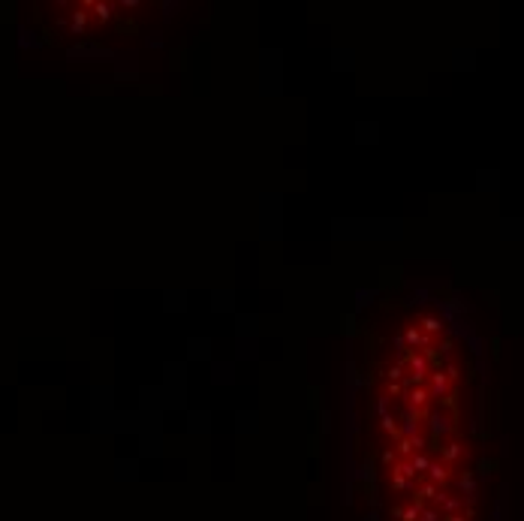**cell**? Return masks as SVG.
Wrapping results in <instances>:
<instances>
[{
	"mask_svg": "<svg viewBox=\"0 0 524 521\" xmlns=\"http://www.w3.org/2000/svg\"><path fill=\"white\" fill-rule=\"evenodd\" d=\"M425 425H428V434H431V443L437 446L440 437H446V434L455 431V419H452V413H446V410L431 407L428 416H425Z\"/></svg>",
	"mask_w": 524,
	"mask_h": 521,
	"instance_id": "1",
	"label": "cell"
},
{
	"mask_svg": "<svg viewBox=\"0 0 524 521\" xmlns=\"http://www.w3.org/2000/svg\"><path fill=\"white\" fill-rule=\"evenodd\" d=\"M479 476H491V461H479Z\"/></svg>",
	"mask_w": 524,
	"mask_h": 521,
	"instance_id": "20",
	"label": "cell"
},
{
	"mask_svg": "<svg viewBox=\"0 0 524 521\" xmlns=\"http://www.w3.org/2000/svg\"><path fill=\"white\" fill-rule=\"evenodd\" d=\"M88 30V12H85V6H79L75 12H72V24H69V33H85Z\"/></svg>",
	"mask_w": 524,
	"mask_h": 521,
	"instance_id": "9",
	"label": "cell"
},
{
	"mask_svg": "<svg viewBox=\"0 0 524 521\" xmlns=\"http://www.w3.org/2000/svg\"><path fill=\"white\" fill-rule=\"evenodd\" d=\"M367 521H380V515H377V512H371V515H367Z\"/></svg>",
	"mask_w": 524,
	"mask_h": 521,
	"instance_id": "24",
	"label": "cell"
},
{
	"mask_svg": "<svg viewBox=\"0 0 524 521\" xmlns=\"http://www.w3.org/2000/svg\"><path fill=\"white\" fill-rule=\"evenodd\" d=\"M425 392H428L431 401H440V398H446V395L452 392V380L443 374V368H440V371H431V374L425 377Z\"/></svg>",
	"mask_w": 524,
	"mask_h": 521,
	"instance_id": "2",
	"label": "cell"
},
{
	"mask_svg": "<svg viewBox=\"0 0 524 521\" xmlns=\"http://www.w3.org/2000/svg\"><path fill=\"white\" fill-rule=\"evenodd\" d=\"M404 407L413 410V413H428L431 410V398H428V392H425V385H413L404 392Z\"/></svg>",
	"mask_w": 524,
	"mask_h": 521,
	"instance_id": "3",
	"label": "cell"
},
{
	"mask_svg": "<svg viewBox=\"0 0 524 521\" xmlns=\"http://www.w3.org/2000/svg\"><path fill=\"white\" fill-rule=\"evenodd\" d=\"M380 461H383V467H392V464H395V461H398V455L392 452V449H386V452L380 455Z\"/></svg>",
	"mask_w": 524,
	"mask_h": 521,
	"instance_id": "18",
	"label": "cell"
},
{
	"mask_svg": "<svg viewBox=\"0 0 524 521\" xmlns=\"http://www.w3.org/2000/svg\"><path fill=\"white\" fill-rule=\"evenodd\" d=\"M428 479H431L434 485L449 482V467H446L443 461H431V464H428Z\"/></svg>",
	"mask_w": 524,
	"mask_h": 521,
	"instance_id": "8",
	"label": "cell"
},
{
	"mask_svg": "<svg viewBox=\"0 0 524 521\" xmlns=\"http://www.w3.org/2000/svg\"><path fill=\"white\" fill-rule=\"evenodd\" d=\"M419 325H422V335H428V338H434V335H443V332H446L443 319L434 317V314H425V317H419Z\"/></svg>",
	"mask_w": 524,
	"mask_h": 521,
	"instance_id": "5",
	"label": "cell"
},
{
	"mask_svg": "<svg viewBox=\"0 0 524 521\" xmlns=\"http://www.w3.org/2000/svg\"><path fill=\"white\" fill-rule=\"evenodd\" d=\"M374 413H377V419L392 416V398H386V395H377V401H374Z\"/></svg>",
	"mask_w": 524,
	"mask_h": 521,
	"instance_id": "13",
	"label": "cell"
},
{
	"mask_svg": "<svg viewBox=\"0 0 524 521\" xmlns=\"http://www.w3.org/2000/svg\"><path fill=\"white\" fill-rule=\"evenodd\" d=\"M163 9H166L163 15H166V18H172V9H178V6H175V3H163Z\"/></svg>",
	"mask_w": 524,
	"mask_h": 521,
	"instance_id": "21",
	"label": "cell"
},
{
	"mask_svg": "<svg viewBox=\"0 0 524 521\" xmlns=\"http://www.w3.org/2000/svg\"><path fill=\"white\" fill-rule=\"evenodd\" d=\"M88 54H96V57H114V51L100 48V46H75V48H69V57H88Z\"/></svg>",
	"mask_w": 524,
	"mask_h": 521,
	"instance_id": "7",
	"label": "cell"
},
{
	"mask_svg": "<svg viewBox=\"0 0 524 521\" xmlns=\"http://www.w3.org/2000/svg\"><path fill=\"white\" fill-rule=\"evenodd\" d=\"M446 332H449L452 338H467V335H470V322H467L464 317H458L455 322H449V325H446Z\"/></svg>",
	"mask_w": 524,
	"mask_h": 521,
	"instance_id": "12",
	"label": "cell"
},
{
	"mask_svg": "<svg viewBox=\"0 0 524 521\" xmlns=\"http://www.w3.org/2000/svg\"><path fill=\"white\" fill-rule=\"evenodd\" d=\"M446 521H464V515H446Z\"/></svg>",
	"mask_w": 524,
	"mask_h": 521,
	"instance_id": "23",
	"label": "cell"
},
{
	"mask_svg": "<svg viewBox=\"0 0 524 521\" xmlns=\"http://www.w3.org/2000/svg\"><path fill=\"white\" fill-rule=\"evenodd\" d=\"M458 488H461V500L467 497V503H476V497H479V482H476V476L470 473V470H464V473L458 476Z\"/></svg>",
	"mask_w": 524,
	"mask_h": 521,
	"instance_id": "4",
	"label": "cell"
},
{
	"mask_svg": "<svg viewBox=\"0 0 524 521\" xmlns=\"http://www.w3.org/2000/svg\"><path fill=\"white\" fill-rule=\"evenodd\" d=\"M374 298H377V293L374 290H362V293H356V311H365L367 304H374Z\"/></svg>",
	"mask_w": 524,
	"mask_h": 521,
	"instance_id": "15",
	"label": "cell"
},
{
	"mask_svg": "<svg viewBox=\"0 0 524 521\" xmlns=\"http://www.w3.org/2000/svg\"><path fill=\"white\" fill-rule=\"evenodd\" d=\"M467 338H470V353H473V356H482V353H485V340L473 338V335H467Z\"/></svg>",
	"mask_w": 524,
	"mask_h": 521,
	"instance_id": "16",
	"label": "cell"
},
{
	"mask_svg": "<svg viewBox=\"0 0 524 521\" xmlns=\"http://www.w3.org/2000/svg\"><path fill=\"white\" fill-rule=\"evenodd\" d=\"M404 374H407V371H404V362H398V364H392V368H386L383 377H386V383H401Z\"/></svg>",
	"mask_w": 524,
	"mask_h": 521,
	"instance_id": "14",
	"label": "cell"
},
{
	"mask_svg": "<svg viewBox=\"0 0 524 521\" xmlns=\"http://www.w3.org/2000/svg\"><path fill=\"white\" fill-rule=\"evenodd\" d=\"M437 449H440V455H443L440 461H443L446 467H449V464H455V461H461V458L467 455V452H464V446L455 443V440H452V443H446V446H437Z\"/></svg>",
	"mask_w": 524,
	"mask_h": 521,
	"instance_id": "6",
	"label": "cell"
},
{
	"mask_svg": "<svg viewBox=\"0 0 524 521\" xmlns=\"http://www.w3.org/2000/svg\"><path fill=\"white\" fill-rule=\"evenodd\" d=\"M395 346H398V350H401V353H404V350H407V343H404V338H401V335H395Z\"/></svg>",
	"mask_w": 524,
	"mask_h": 521,
	"instance_id": "22",
	"label": "cell"
},
{
	"mask_svg": "<svg viewBox=\"0 0 524 521\" xmlns=\"http://www.w3.org/2000/svg\"><path fill=\"white\" fill-rule=\"evenodd\" d=\"M431 298H434V295H431V290H428V286H416L407 304H410V307H422V304H428Z\"/></svg>",
	"mask_w": 524,
	"mask_h": 521,
	"instance_id": "10",
	"label": "cell"
},
{
	"mask_svg": "<svg viewBox=\"0 0 524 521\" xmlns=\"http://www.w3.org/2000/svg\"><path fill=\"white\" fill-rule=\"evenodd\" d=\"M118 6H121V9H139L142 3H139V0H121Z\"/></svg>",
	"mask_w": 524,
	"mask_h": 521,
	"instance_id": "19",
	"label": "cell"
},
{
	"mask_svg": "<svg viewBox=\"0 0 524 521\" xmlns=\"http://www.w3.org/2000/svg\"><path fill=\"white\" fill-rule=\"evenodd\" d=\"M88 6L93 9L96 22H103V24H109V22H112V15H114V12H112V9H114L112 3H88Z\"/></svg>",
	"mask_w": 524,
	"mask_h": 521,
	"instance_id": "11",
	"label": "cell"
},
{
	"mask_svg": "<svg viewBox=\"0 0 524 521\" xmlns=\"http://www.w3.org/2000/svg\"><path fill=\"white\" fill-rule=\"evenodd\" d=\"M416 521H440V512H434V509H422Z\"/></svg>",
	"mask_w": 524,
	"mask_h": 521,
	"instance_id": "17",
	"label": "cell"
}]
</instances>
